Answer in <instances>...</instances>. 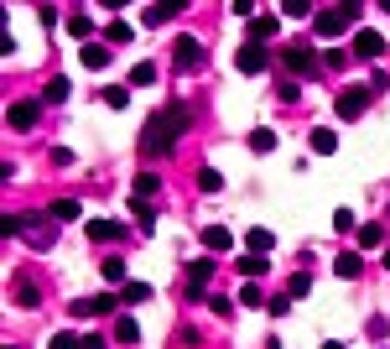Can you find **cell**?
<instances>
[{"label": "cell", "instance_id": "6da1fadb", "mask_svg": "<svg viewBox=\"0 0 390 349\" xmlns=\"http://www.w3.org/2000/svg\"><path fill=\"white\" fill-rule=\"evenodd\" d=\"M187 125H193V110H187V104H167V110H156L151 120H146V130H141V152L167 157L172 146L187 136Z\"/></svg>", "mask_w": 390, "mask_h": 349}, {"label": "cell", "instance_id": "7a4b0ae2", "mask_svg": "<svg viewBox=\"0 0 390 349\" xmlns=\"http://www.w3.org/2000/svg\"><path fill=\"white\" fill-rule=\"evenodd\" d=\"M6 235H26L37 250H52V245H58V230H52L47 219H32V214H11V219H6Z\"/></svg>", "mask_w": 390, "mask_h": 349}, {"label": "cell", "instance_id": "3957f363", "mask_svg": "<svg viewBox=\"0 0 390 349\" xmlns=\"http://www.w3.org/2000/svg\"><path fill=\"white\" fill-rule=\"evenodd\" d=\"M348 21H359V6H322L317 16H313V26H317L322 37H344Z\"/></svg>", "mask_w": 390, "mask_h": 349}, {"label": "cell", "instance_id": "277c9868", "mask_svg": "<svg viewBox=\"0 0 390 349\" xmlns=\"http://www.w3.org/2000/svg\"><path fill=\"white\" fill-rule=\"evenodd\" d=\"M281 68H287V73H297V78H313V73H322V58H313V47L291 42L287 52H281Z\"/></svg>", "mask_w": 390, "mask_h": 349}, {"label": "cell", "instance_id": "5b68a950", "mask_svg": "<svg viewBox=\"0 0 390 349\" xmlns=\"http://www.w3.org/2000/svg\"><path fill=\"white\" fill-rule=\"evenodd\" d=\"M172 63H177V68H203V42H198V37H177V42H172Z\"/></svg>", "mask_w": 390, "mask_h": 349}, {"label": "cell", "instance_id": "8992f818", "mask_svg": "<svg viewBox=\"0 0 390 349\" xmlns=\"http://www.w3.org/2000/svg\"><path fill=\"white\" fill-rule=\"evenodd\" d=\"M213 271H219V266H213L208 256L187 266V298H203V292H208V281H213Z\"/></svg>", "mask_w": 390, "mask_h": 349}, {"label": "cell", "instance_id": "52a82bcc", "mask_svg": "<svg viewBox=\"0 0 390 349\" xmlns=\"http://www.w3.org/2000/svg\"><path fill=\"white\" fill-rule=\"evenodd\" d=\"M265 63H271V58H265L260 42H245V47L234 52V68H239V73H265Z\"/></svg>", "mask_w": 390, "mask_h": 349}, {"label": "cell", "instance_id": "ba28073f", "mask_svg": "<svg viewBox=\"0 0 390 349\" xmlns=\"http://www.w3.org/2000/svg\"><path fill=\"white\" fill-rule=\"evenodd\" d=\"M370 110V89H344L339 94V120H359Z\"/></svg>", "mask_w": 390, "mask_h": 349}, {"label": "cell", "instance_id": "9c48e42d", "mask_svg": "<svg viewBox=\"0 0 390 349\" xmlns=\"http://www.w3.org/2000/svg\"><path fill=\"white\" fill-rule=\"evenodd\" d=\"M177 11H187V0H167V6H146V11H141V26H151V32H156V26H161V21H172Z\"/></svg>", "mask_w": 390, "mask_h": 349}, {"label": "cell", "instance_id": "30bf717a", "mask_svg": "<svg viewBox=\"0 0 390 349\" xmlns=\"http://www.w3.org/2000/svg\"><path fill=\"white\" fill-rule=\"evenodd\" d=\"M6 125H11V130H32V125H37V99L11 104V110H6Z\"/></svg>", "mask_w": 390, "mask_h": 349}, {"label": "cell", "instance_id": "8fae6325", "mask_svg": "<svg viewBox=\"0 0 390 349\" xmlns=\"http://www.w3.org/2000/svg\"><path fill=\"white\" fill-rule=\"evenodd\" d=\"M380 52H385V37L380 32H370V26L354 32V58H380Z\"/></svg>", "mask_w": 390, "mask_h": 349}, {"label": "cell", "instance_id": "7c38bea8", "mask_svg": "<svg viewBox=\"0 0 390 349\" xmlns=\"http://www.w3.org/2000/svg\"><path fill=\"white\" fill-rule=\"evenodd\" d=\"M78 63H84V68H94V73H99V68H110V47H104V42L78 47Z\"/></svg>", "mask_w": 390, "mask_h": 349}, {"label": "cell", "instance_id": "4fadbf2b", "mask_svg": "<svg viewBox=\"0 0 390 349\" xmlns=\"http://www.w3.org/2000/svg\"><path fill=\"white\" fill-rule=\"evenodd\" d=\"M203 245L213 250V256H224V250H234V235L224 230V224H208V230H203Z\"/></svg>", "mask_w": 390, "mask_h": 349}, {"label": "cell", "instance_id": "5bb4252c", "mask_svg": "<svg viewBox=\"0 0 390 349\" xmlns=\"http://www.w3.org/2000/svg\"><path fill=\"white\" fill-rule=\"evenodd\" d=\"M73 219H84V204L78 198H58L52 204V224H73Z\"/></svg>", "mask_w": 390, "mask_h": 349}, {"label": "cell", "instance_id": "9a60e30c", "mask_svg": "<svg viewBox=\"0 0 390 349\" xmlns=\"http://www.w3.org/2000/svg\"><path fill=\"white\" fill-rule=\"evenodd\" d=\"M276 26H281V21H276V16H265V11H260V16L250 21V42H260V47H265V42L276 37Z\"/></svg>", "mask_w": 390, "mask_h": 349}, {"label": "cell", "instance_id": "2e32d148", "mask_svg": "<svg viewBox=\"0 0 390 349\" xmlns=\"http://www.w3.org/2000/svg\"><path fill=\"white\" fill-rule=\"evenodd\" d=\"M73 313H84V318H94V313H115V292H99V298H89V302H73Z\"/></svg>", "mask_w": 390, "mask_h": 349}, {"label": "cell", "instance_id": "e0dca14e", "mask_svg": "<svg viewBox=\"0 0 390 349\" xmlns=\"http://www.w3.org/2000/svg\"><path fill=\"white\" fill-rule=\"evenodd\" d=\"M245 146H250V152H260V157H265V152H276V130H271V125H255Z\"/></svg>", "mask_w": 390, "mask_h": 349}, {"label": "cell", "instance_id": "ac0fdd59", "mask_svg": "<svg viewBox=\"0 0 390 349\" xmlns=\"http://www.w3.org/2000/svg\"><path fill=\"white\" fill-rule=\"evenodd\" d=\"M333 271H339L344 281H354L359 271H365V256H354V250H344V256H339V261H333Z\"/></svg>", "mask_w": 390, "mask_h": 349}, {"label": "cell", "instance_id": "d6986e66", "mask_svg": "<svg viewBox=\"0 0 390 349\" xmlns=\"http://www.w3.org/2000/svg\"><path fill=\"white\" fill-rule=\"evenodd\" d=\"M115 235H125L120 219H89V240H115Z\"/></svg>", "mask_w": 390, "mask_h": 349}, {"label": "cell", "instance_id": "ffe728a7", "mask_svg": "<svg viewBox=\"0 0 390 349\" xmlns=\"http://www.w3.org/2000/svg\"><path fill=\"white\" fill-rule=\"evenodd\" d=\"M115 339H120V344H136V339H141V324H136L130 313H120V318H115Z\"/></svg>", "mask_w": 390, "mask_h": 349}, {"label": "cell", "instance_id": "44dd1931", "mask_svg": "<svg viewBox=\"0 0 390 349\" xmlns=\"http://www.w3.org/2000/svg\"><path fill=\"white\" fill-rule=\"evenodd\" d=\"M151 298V287H146V281H125V287H120V302L125 307H136V302H146Z\"/></svg>", "mask_w": 390, "mask_h": 349}, {"label": "cell", "instance_id": "7402d4cb", "mask_svg": "<svg viewBox=\"0 0 390 349\" xmlns=\"http://www.w3.org/2000/svg\"><path fill=\"white\" fill-rule=\"evenodd\" d=\"M245 245H250V256H265V250L276 245V235H271V230H250V235H245Z\"/></svg>", "mask_w": 390, "mask_h": 349}, {"label": "cell", "instance_id": "603a6c76", "mask_svg": "<svg viewBox=\"0 0 390 349\" xmlns=\"http://www.w3.org/2000/svg\"><path fill=\"white\" fill-rule=\"evenodd\" d=\"M313 152H317V157H333V152H339V136L317 125V130H313Z\"/></svg>", "mask_w": 390, "mask_h": 349}, {"label": "cell", "instance_id": "cb8c5ba5", "mask_svg": "<svg viewBox=\"0 0 390 349\" xmlns=\"http://www.w3.org/2000/svg\"><path fill=\"white\" fill-rule=\"evenodd\" d=\"M89 32H94V21H89V16H68V37H73V42H84V47H89Z\"/></svg>", "mask_w": 390, "mask_h": 349}, {"label": "cell", "instance_id": "d4e9b609", "mask_svg": "<svg viewBox=\"0 0 390 349\" xmlns=\"http://www.w3.org/2000/svg\"><path fill=\"white\" fill-rule=\"evenodd\" d=\"M104 42H110V47H125V42H130V26H125V21H110V26H104Z\"/></svg>", "mask_w": 390, "mask_h": 349}, {"label": "cell", "instance_id": "484cf974", "mask_svg": "<svg viewBox=\"0 0 390 349\" xmlns=\"http://www.w3.org/2000/svg\"><path fill=\"white\" fill-rule=\"evenodd\" d=\"M68 94H73V84H68V78H52L42 99H47V104H63V99H68Z\"/></svg>", "mask_w": 390, "mask_h": 349}, {"label": "cell", "instance_id": "4316f807", "mask_svg": "<svg viewBox=\"0 0 390 349\" xmlns=\"http://www.w3.org/2000/svg\"><path fill=\"white\" fill-rule=\"evenodd\" d=\"M219 188H224L219 167H203V172H198V193H219Z\"/></svg>", "mask_w": 390, "mask_h": 349}, {"label": "cell", "instance_id": "83f0119b", "mask_svg": "<svg viewBox=\"0 0 390 349\" xmlns=\"http://www.w3.org/2000/svg\"><path fill=\"white\" fill-rule=\"evenodd\" d=\"M99 276L110 281V287H125V261H104V266H99Z\"/></svg>", "mask_w": 390, "mask_h": 349}, {"label": "cell", "instance_id": "f1b7e54d", "mask_svg": "<svg viewBox=\"0 0 390 349\" xmlns=\"http://www.w3.org/2000/svg\"><path fill=\"white\" fill-rule=\"evenodd\" d=\"M146 84H156V68L151 63H136V68H130V89H146Z\"/></svg>", "mask_w": 390, "mask_h": 349}, {"label": "cell", "instance_id": "f546056e", "mask_svg": "<svg viewBox=\"0 0 390 349\" xmlns=\"http://www.w3.org/2000/svg\"><path fill=\"white\" fill-rule=\"evenodd\" d=\"M104 104H110V110H125V104H130V84H115V89H104Z\"/></svg>", "mask_w": 390, "mask_h": 349}, {"label": "cell", "instance_id": "4dcf8cb0", "mask_svg": "<svg viewBox=\"0 0 390 349\" xmlns=\"http://www.w3.org/2000/svg\"><path fill=\"white\" fill-rule=\"evenodd\" d=\"M156 178H151V172H141V178H136V188H130V193H136V198H146V204H151V193H156Z\"/></svg>", "mask_w": 390, "mask_h": 349}, {"label": "cell", "instance_id": "1f68e13d", "mask_svg": "<svg viewBox=\"0 0 390 349\" xmlns=\"http://www.w3.org/2000/svg\"><path fill=\"white\" fill-rule=\"evenodd\" d=\"M359 245H365V250L385 245V230H380V224H365V230H359Z\"/></svg>", "mask_w": 390, "mask_h": 349}, {"label": "cell", "instance_id": "d6a6232c", "mask_svg": "<svg viewBox=\"0 0 390 349\" xmlns=\"http://www.w3.org/2000/svg\"><path fill=\"white\" fill-rule=\"evenodd\" d=\"M16 302L21 307H37V302H42V292H37L32 281H16Z\"/></svg>", "mask_w": 390, "mask_h": 349}, {"label": "cell", "instance_id": "836d02e7", "mask_svg": "<svg viewBox=\"0 0 390 349\" xmlns=\"http://www.w3.org/2000/svg\"><path fill=\"white\" fill-rule=\"evenodd\" d=\"M281 16H317L307 0H281Z\"/></svg>", "mask_w": 390, "mask_h": 349}, {"label": "cell", "instance_id": "e575fe53", "mask_svg": "<svg viewBox=\"0 0 390 349\" xmlns=\"http://www.w3.org/2000/svg\"><path fill=\"white\" fill-rule=\"evenodd\" d=\"M130 209H136V224H146V230H151V224H156V209L146 204V198H136V204H130Z\"/></svg>", "mask_w": 390, "mask_h": 349}, {"label": "cell", "instance_id": "d590c367", "mask_svg": "<svg viewBox=\"0 0 390 349\" xmlns=\"http://www.w3.org/2000/svg\"><path fill=\"white\" fill-rule=\"evenodd\" d=\"M47 349H84V339H73V333L63 329V333H52V339H47Z\"/></svg>", "mask_w": 390, "mask_h": 349}, {"label": "cell", "instance_id": "8d00e7d4", "mask_svg": "<svg viewBox=\"0 0 390 349\" xmlns=\"http://www.w3.org/2000/svg\"><path fill=\"white\" fill-rule=\"evenodd\" d=\"M260 271H265V256H245V261H239V276H250V281H255Z\"/></svg>", "mask_w": 390, "mask_h": 349}, {"label": "cell", "instance_id": "74e56055", "mask_svg": "<svg viewBox=\"0 0 390 349\" xmlns=\"http://www.w3.org/2000/svg\"><path fill=\"white\" fill-rule=\"evenodd\" d=\"M307 292H313V276L297 271V276H291V298H307Z\"/></svg>", "mask_w": 390, "mask_h": 349}, {"label": "cell", "instance_id": "f35d334b", "mask_svg": "<svg viewBox=\"0 0 390 349\" xmlns=\"http://www.w3.org/2000/svg\"><path fill=\"white\" fill-rule=\"evenodd\" d=\"M239 302H250V307H255V302H265V298H260V287L250 281V287H239Z\"/></svg>", "mask_w": 390, "mask_h": 349}, {"label": "cell", "instance_id": "ab89813d", "mask_svg": "<svg viewBox=\"0 0 390 349\" xmlns=\"http://www.w3.org/2000/svg\"><path fill=\"white\" fill-rule=\"evenodd\" d=\"M84 349H110V344H104L99 333H84Z\"/></svg>", "mask_w": 390, "mask_h": 349}, {"label": "cell", "instance_id": "60d3db41", "mask_svg": "<svg viewBox=\"0 0 390 349\" xmlns=\"http://www.w3.org/2000/svg\"><path fill=\"white\" fill-rule=\"evenodd\" d=\"M322 349H344V344H339V339H328V344H322Z\"/></svg>", "mask_w": 390, "mask_h": 349}, {"label": "cell", "instance_id": "b9f144b4", "mask_svg": "<svg viewBox=\"0 0 390 349\" xmlns=\"http://www.w3.org/2000/svg\"><path fill=\"white\" fill-rule=\"evenodd\" d=\"M385 266H390V250H385Z\"/></svg>", "mask_w": 390, "mask_h": 349}]
</instances>
